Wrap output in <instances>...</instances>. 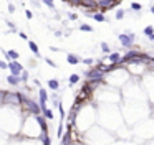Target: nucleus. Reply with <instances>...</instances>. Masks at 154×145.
Here are the masks:
<instances>
[{
    "label": "nucleus",
    "instance_id": "obj_1",
    "mask_svg": "<svg viewBox=\"0 0 154 145\" xmlns=\"http://www.w3.org/2000/svg\"><path fill=\"white\" fill-rule=\"evenodd\" d=\"M134 40H136V35H134V33L128 32V33H121V35H119V43H121L124 48H131Z\"/></svg>",
    "mask_w": 154,
    "mask_h": 145
},
{
    "label": "nucleus",
    "instance_id": "obj_2",
    "mask_svg": "<svg viewBox=\"0 0 154 145\" xmlns=\"http://www.w3.org/2000/svg\"><path fill=\"white\" fill-rule=\"evenodd\" d=\"M103 74H104V73H103V69H101L100 66L86 73V76H88V79H90V81H100V79H103Z\"/></svg>",
    "mask_w": 154,
    "mask_h": 145
},
{
    "label": "nucleus",
    "instance_id": "obj_3",
    "mask_svg": "<svg viewBox=\"0 0 154 145\" xmlns=\"http://www.w3.org/2000/svg\"><path fill=\"white\" fill-rule=\"evenodd\" d=\"M8 69H10V73L13 76H18V74L23 73V66H22L18 61H10V63H8Z\"/></svg>",
    "mask_w": 154,
    "mask_h": 145
},
{
    "label": "nucleus",
    "instance_id": "obj_4",
    "mask_svg": "<svg viewBox=\"0 0 154 145\" xmlns=\"http://www.w3.org/2000/svg\"><path fill=\"white\" fill-rule=\"evenodd\" d=\"M23 102H25L27 109H28L30 112H33V114H38V112H40V109H42V107H40L36 102H33L32 99H25V97H23Z\"/></svg>",
    "mask_w": 154,
    "mask_h": 145
},
{
    "label": "nucleus",
    "instance_id": "obj_5",
    "mask_svg": "<svg viewBox=\"0 0 154 145\" xmlns=\"http://www.w3.org/2000/svg\"><path fill=\"white\" fill-rule=\"evenodd\" d=\"M38 94H40V107H42V110H43V109H47V101H48L47 91L40 88V92H38Z\"/></svg>",
    "mask_w": 154,
    "mask_h": 145
},
{
    "label": "nucleus",
    "instance_id": "obj_6",
    "mask_svg": "<svg viewBox=\"0 0 154 145\" xmlns=\"http://www.w3.org/2000/svg\"><path fill=\"white\" fill-rule=\"evenodd\" d=\"M108 60L111 61L113 64H119V63L123 61V56H121L119 53H111L109 56H108Z\"/></svg>",
    "mask_w": 154,
    "mask_h": 145
},
{
    "label": "nucleus",
    "instance_id": "obj_7",
    "mask_svg": "<svg viewBox=\"0 0 154 145\" xmlns=\"http://www.w3.org/2000/svg\"><path fill=\"white\" fill-rule=\"evenodd\" d=\"M66 61H68L70 64H78V63H80V58L76 56V54L68 53V54H66Z\"/></svg>",
    "mask_w": 154,
    "mask_h": 145
},
{
    "label": "nucleus",
    "instance_id": "obj_8",
    "mask_svg": "<svg viewBox=\"0 0 154 145\" xmlns=\"http://www.w3.org/2000/svg\"><path fill=\"white\" fill-rule=\"evenodd\" d=\"M45 119H47V117L36 116V122H38L40 127H42V132H47V122H45Z\"/></svg>",
    "mask_w": 154,
    "mask_h": 145
},
{
    "label": "nucleus",
    "instance_id": "obj_9",
    "mask_svg": "<svg viewBox=\"0 0 154 145\" xmlns=\"http://www.w3.org/2000/svg\"><path fill=\"white\" fill-rule=\"evenodd\" d=\"M7 79H8V84H12V86H17L22 81V79H18V76H13V74H10Z\"/></svg>",
    "mask_w": 154,
    "mask_h": 145
},
{
    "label": "nucleus",
    "instance_id": "obj_10",
    "mask_svg": "<svg viewBox=\"0 0 154 145\" xmlns=\"http://www.w3.org/2000/svg\"><path fill=\"white\" fill-rule=\"evenodd\" d=\"M28 48L35 53V56H40V51H38V46H36V43H33V41H28Z\"/></svg>",
    "mask_w": 154,
    "mask_h": 145
},
{
    "label": "nucleus",
    "instance_id": "obj_11",
    "mask_svg": "<svg viewBox=\"0 0 154 145\" xmlns=\"http://www.w3.org/2000/svg\"><path fill=\"white\" fill-rule=\"evenodd\" d=\"M93 18H94L96 21H100V23H103V21H108V18L104 17L103 13H93Z\"/></svg>",
    "mask_w": 154,
    "mask_h": 145
},
{
    "label": "nucleus",
    "instance_id": "obj_12",
    "mask_svg": "<svg viewBox=\"0 0 154 145\" xmlns=\"http://www.w3.org/2000/svg\"><path fill=\"white\" fill-rule=\"evenodd\" d=\"M40 140L43 142V145H50V138L47 137V132H42L40 134Z\"/></svg>",
    "mask_w": 154,
    "mask_h": 145
},
{
    "label": "nucleus",
    "instance_id": "obj_13",
    "mask_svg": "<svg viewBox=\"0 0 154 145\" xmlns=\"http://www.w3.org/2000/svg\"><path fill=\"white\" fill-rule=\"evenodd\" d=\"M124 13H126V12L123 10V8H119V10H116L115 18H116V20H123V18H124Z\"/></svg>",
    "mask_w": 154,
    "mask_h": 145
},
{
    "label": "nucleus",
    "instance_id": "obj_14",
    "mask_svg": "<svg viewBox=\"0 0 154 145\" xmlns=\"http://www.w3.org/2000/svg\"><path fill=\"white\" fill-rule=\"evenodd\" d=\"M144 35H146V36H149V38H151V36H154V28H153V26H146V28H144Z\"/></svg>",
    "mask_w": 154,
    "mask_h": 145
},
{
    "label": "nucleus",
    "instance_id": "obj_15",
    "mask_svg": "<svg viewBox=\"0 0 154 145\" xmlns=\"http://www.w3.org/2000/svg\"><path fill=\"white\" fill-rule=\"evenodd\" d=\"M48 86H50L51 89H58L60 82H58V79H50V81H48Z\"/></svg>",
    "mask_w": 154,
    "mask_h": 145
},
{
    "label": "nucleus",
    "instance_id": "obj_16",
    "mask_svg": "<svg viewBox=\"0 0 154 145\" xmlns=\"http://www.w3.org/2000/svg\"><path fill=\"white\" fill-rule=\"evenodd\" d=\"M78 81H80V76L78 74H71V76H70V84H76Z\"/></svg>",
    "mask_w": 154,
    "mask_h": 145
},
{
    "label": "nucleus",
    "instance_id": "obj_17",
    "mask_svg": "<svg viewBox=\"0 0 154 145\" xmlns=\"http://www.w3.org/2000/svg\"><path fill=\"white\" fill-rule=\"evenodd\" d=\"M80 30H81V32H93V26H90V25H86V23H83V25L80 26Z\"/></svg>",
    "mask_w": 154,
    "mask_h": 145
},
{
    "label": "nucleus",
    "instance_id": "obj_18",
    "mask_svg": "<svg viewBox=\"0 0 154 145\" xmlns=\"http://www.w3.org/2000/svg\"><path fill=\"white\" fill-rule=\"evenodd\" d=\"M43 116L47 117V119H53V112L50 109H43Z\"/></svg>",
    "mask_w": 154,
    "mask_h": 145
},
{
    "label": "nucleus",
    "instance_id": "obj_19",
    "mask_svg": "<svg viewBox=\"0 0 154 145\" xmlns=\"http://www.w3.org/2000/svg\"><path fill=\"white\" fill-rule=\"evenodd\" d=\"M43 4L47 5L50 10H55V5H53V2H50V0H43Z\"/></svg>",
    "mask_w": 154,
    "mask_h": 145
},
{
    "label": "nucleus",
    "instance_id": "obj_20",
    "mask_svg": "<svg viewBox=\"0 0 154 145\" xmlns=\"http://www.w3.org/2000/svg\"><path fill=\"white\" fill-rule=\"evenodd\" d=\"M101 50H103V53H109V46L103 41V43H101Z\"/></svg>",
    "mask_w": 154,
    "mask_h": 145
},
{
    "label": "nucleus",
    "instance_id": "obj_21",
    "mask_svg": "<svg viewBox=\"0 0 154 145\" xmlns=\"http://www.w3.org/2000/svg\"><path fill=\"white\" fill-rule=\"evenodd\" d=\"M141 8H143V7H141L139 4H136V2H134V4H131V10H138V12H139Z\"/></svg>",
    "mask_w": 154,
    "mask_h": 145
},
{
    "label": "nucleus",
    "instance_id": "obj_22",
    "mask_svg": "<svg viewBox=\"0 0 154 145\" xmlns=\"http://www.w3.org/2000/svg\"><path fill=\"white\" fill-rule=\"evenodd\" d=\"M58 137H63V124H60L58 127Z\"/></svg>",
    "mask_w": 154,
    "mask_h": 145
},
{
    "label": "nucleus",
    "instance_id": "obj_23",
    "mask_svg": "<svg viewBox=\"0 0 154 145\" xmlns=\"http://www.w3.org/2000/svg\"><path fill=\"white\" fill-rule=\"evenodd\" d=\"M45 61H47V63H48V64H50V66H51V68H57V64H55V63H53V61H51V60H50V58H45Z\"/></svg>",
    "mask_w": 154,
    "mask_h": 145
},
{
    "label": "nucleus",
    "instance_id": "obj_24",
    "mask_svg": "<svg viewBox=\"0 0 154 145\" xmlns=\"http://www.w3.org/2000/svg\"><path fill=\"white\" fill-rule=\"evenodd\" d=\"M27 79H28V73H25V71H23V73H22V81L27 82Z\"/></svg>",
    "mask_w": 154,
    "mask_h": 145
},
{
    "label": "nucleus",
    "instance_id": "obj_25",
    "mask_svg": "<svg viewBox=\"0 0 154 145\" xmlns=\"http://www.w3.org/2000/svg\"><path fill=\"white\" fill-rule=\"evenodd\" d=\"M83 63L85 64H93V60H91V58H86V60H83Z\"/></svg>",
    "mask_w": 154,
    "mask_h": 145
},
{
    "label": "nucleus",
    "instance_id": "obj_26",
    "mask_svg": "<svg viewBox=\"0 0 154 145\" xmlns=\"http://www.w3.org/2000/svg\"><path fill=\"white\" fill-rule=\"evenodd\" d=\"M0 68H2V69H7V68H8V64L5 63V61H2V63H0Z\"/></svg>",
    "mask_w": 154,
    "mask_h": 145
},
{
    "label": "nucleus",
    "instance_id": "obj_27",
    "mask_svg": "<svg viewBox=\"0 0 154 145\" xmlns=\"http://www.w3.org/2000/svg\"><path fill=\"white\" fill-rule=\"evenodd\" d=\"M8 12H10V13H13V12H15V7L12 4H8Z\"/></svg>",
    "mask_w": 154,
    "mask_h": 145
},
{
    "label": "nucleus",
    "instance_id": "obj_28",
    "mask_svg": "<svg viewBox=\"0 0 154 145\" xmlns=\"http://www.w3.org/2000/svg\"><path fill=\"white\" fill-rule=\"evenodd\" d=\"M68 18H70V20H76V18H78V17H76L75 13H68Z\"/></svg>",
    "mask_w": 154,
    "mask_h": 145
},
{
    "label": "nucleus",
    "instance_id": "obj_29",
    "mask_svg": "<svg viewBox=\"0 0 154 145\" xmlns=\"http://www.w3.org/2000/svg\"><path fill=\"white\" fill-rule=\"evenodd\" d=\"M25 15H27V18H32V17H33V13H32L30 10H25Z\"/></svg>",
    "mask_w": 154,
    "mask_h": 145
},
{
    "label": "nucleus",
    "instance_id": "obj_30",
    "mask_svg": "<svg viewBox=\"0 0 154 145\" xmlns=\"http://www.w3.org/2000/svg\"><path fill=\"white\" fill-rule=\"evenodd\" d=\"M18 35H20V36H22V38H23V40H27V35H25V33H23V32H20V33H18Z\"/></svg>",
    "mask_w": 154,
    "mask_h": 145
},
{
    "label": "nucleus",
    "instance_id": "obj_31",
    "mask_svg": "<svg viewBox=\"0 0 154 145\" xmlns=\"http://www.w3.org/2000/svg\"><path fill=\"white\" fill-rule=\"evenodd\" d=\"M151 12H153V15H154V5H153V7H151Z\"/></svg>",
    "mask_w": 154,
    "mask_h": 145
},
{
    "label": "nucleus",
    "instance_id": "obj_32",
    "mask_svg": "<svg viewBox=\"0 0 154 145\" xmlns=\"http://www.w3.org/2000/svg\"><path fill=\"white\" fill-rule=\"evenodd\" d=\"M151 40H153V41H154V36H151Z\"/></svg>",
    "mask_w": 154,
    "mask_h": 145
},
{
    "label": "nucleus",
    "instance_id": "obj_33",
    "mask_svg": "<svg viewBox=\"0 0 154 145\" xmlns=\"http://www.w3.org/2000/svg\"><path fill=\"white\" fill-rule=\"evenodd\" d=\"M50 2H53V0H50Z\"/></svg>",
    "mask_w": 154,
    "mask_h": 145
}]
</instances>
